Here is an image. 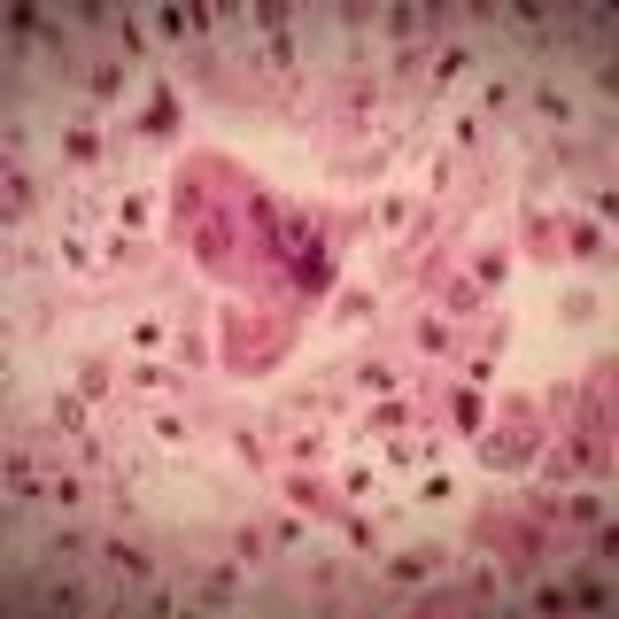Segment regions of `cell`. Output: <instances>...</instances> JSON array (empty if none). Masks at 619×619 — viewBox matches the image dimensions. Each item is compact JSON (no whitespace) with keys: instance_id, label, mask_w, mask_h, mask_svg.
Segmentation results:
<instances>
[{"instance_id":"cell-1","label":"cell","mask_w":619,"mask_h":619,"mask_svg":"<svg viewBox=\"0 0 619 619\" xmlns=\"http://www.w3.org/2000/svg\"><path fill=\"white\" fill-rule=\"evenodd\" d=\"M109 565H117V573H132V581H140V573H148V542H109Z\"/></svg>"}]
</instances>
